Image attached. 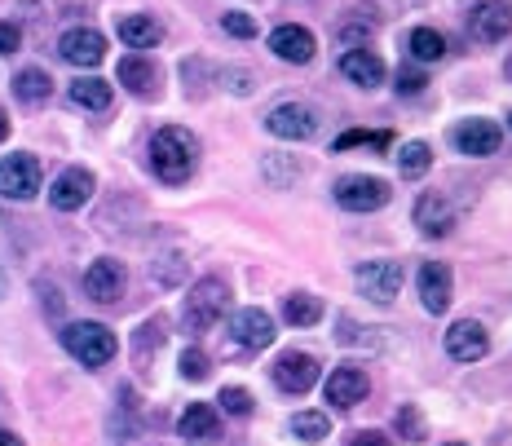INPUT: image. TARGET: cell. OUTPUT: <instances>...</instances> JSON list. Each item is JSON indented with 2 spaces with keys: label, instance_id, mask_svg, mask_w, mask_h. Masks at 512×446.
Here are the masks:
<instances>
[{
  "label": "cell",
  "instance_id": "obj_42",
  "mask_svg": "<svg viewBox=\"0 0 512 446\" xmlns=\"http://www.w3.org/2000/svg\"><path fill=\"white\" fill-rule=\"evenodd\" d=\"M9 292V279H5V270H0V296H5Z\"/></svg>",
  "mask_w": 512,
  "mask_h": 446
},
{
  "label": "cell",
  "instance_id": "obj_12",
  "mask_svg": "<svg viewBox=\"0 0 512 446\" xmlns=\"http://www.w3.org/2000/svg\"><path fill=\"white\" fill-rule=\"evenodd\" d=\"M124 283H128L124 265L111 261V257L93 261L89 270H84V292H89V301H98V305H115V301H120V296H124Z\"/></svg>",
  "mask_w": 512,
  "mask_h": 446
},
{
  "label": "cell",
  "instance_id": "obj_7",
  "mask_svg": "<svg viewBox=\"0 0 512 446\" xmlns=\"http://www.w3.org/2000/svg\"><path fill=\"white\" fill-rule=\"evenodd\" d=\"M265 129L283 142H309L318 133V111L309 102H283L265 115Z\"/></svg>",
  "mask_w": 512,
  "mask_h": 446
},
{
  "label": "cell",
  "instance_id": "obj_30",
  "mask_svg": "<svg viewBox=\"0 0 512 446\" xmlns=\"http://www.w3.org/2000/svg\"><path fill=\"white\" fill-rule=\"evenodd\" d=\"M389 142H393L389 133H362V129H354V133H340L336 137V151H349V146H376V151H389Z\"/></svg>",
  "mask_w": 512,
  "mask_h": 446
},
{
  "label": "cell",
  "instance_id": "obj_35",
  "mask_svg": "<svg viewBox=\"0 0 512 446\" xmlns=\"http://www.w3.org/2000/svg\"><path fill=\"white\" fill-rule=\"evenodd\" d=\"M424 84H429V76H424L420 67H407V71H398V93H424Z\"/></svg>",
  "mask_w": 512,
  "mask_h": 446
},
{
  "label": "cell",
  "instance_id": "obj_29",
  "mask_svg": "<svg viewBox=\"0 0 512 446\" xmlns=\"http://www.w3.org/2000/svg\"><path fill=\"white\" fill-rule=\"evenodd\" d=\"M292 433L301 442H323L327 433H332V420H327L323 411H296V416H292Z\"/></svg>",
  "mask_w": 512,
  "mask_h": 446
},
{
  "label": "cell",
  "instance_id": "obj_39",
  "mask_svg": "<svg viewBox=\"0 0 512 446\" xmlns=\"http://www.w3.org/2000/svg\"><path fill=\"white\" fill-rule=\"evenodd\" d=\"M349 446H389V438H384L380 429H367V433H354V442Z\"/></svg>",
  "mask_w": 512,
  "mask_h": 446
},
{
  "label": "cell",
  "instance_id": "obj_1",
  "mask_svg": "<svg viewBox=\"0 0 512 446\" xmlns=\"http://www.w3.org/2000/svg\"><path fill=\"white\" fill-rule=\"evenodd\" d=\"M195 164H199V142H195V133L190 129L168 124V129H159L151 137V168H155L159 182H168V186L190 182Z\"/></svg>",
  "mask_w": 512,
  "mask_h": 446
},
{
  "label": "cell",
  "instance_id": "obj_8",
  "mask_svg": "<svg viewBox=\"0 0 512 446\" xmlns=\"http://www.w3.org/2000/svg\"><path fill=\"white\" fill-rule=\"evenodd\" d=\"M451 142L460 155H473V159H486L504 146V129L495 120H460L451 129Z\"/></svg>",
  "mask_w": 512,
  "mask_h": 446
},
{
  "label": "cell",
  "instance_id": "obj_31",
  "mask_svg": "<svg viewBox=\"0 0 512 446\" xmlns=\"http://www.w3.org/2000/svg\"><path fill=\"white\" fill-rule=\"evenodd\" d=\"M217 402H221V411H230V416H248L252 411V394L248 389H239V385H226Z\"/></svg>",
  "mask_w": 512,
  "mask_h": 446
},
{
  "label": "cell",
  "instance_id": "obj_41",
  "mask_svg": "<svg viewBox=\"0 0 512 446\" xmlns=\"http://www.w3.org/2000/svg\"><path fill=\"white\" fill-rule=\"evenodd\" d=\"M0 446H23V442H18L14 433H0Z\"/></svg>",
  "mask_w": 512,
  "mask_h": 446
},
{
  "label": "cell",
  "instance_id": "obj_44",
  "mask_svg": "<svg viewBox=\"0 0 512 446\" xmlns=\"http://www.w3.org/2000/svg\"><path fill=\"white\" fill-rule=\"evenodd\" d=\"M508 80H512V58H508Z\"/></svg>",
  "mask_w": 512,
  "mask_h": 446
},
{
  "label": "cell",
  "instance_id": "obj_19",
  "mask_svg": "<svg viewBox=\"0 0 512 446\" xmlns=\"http://www.w3.org/2000/svg\"><path fill=\"white\" fill-rule=\"evenodd\" d=\"M270 49L279 53L283 62H296V67H305V62L314 58L318 40H314V31H309V27L287 23V27H279V31H270Z\"/></svg>",
  "mask_w": 512,
  "mask_h": 446
},
{
  "label": "cell",
  "instance_id": "obj_10",
  "mask_svg": "<svg viewBox=\"0 0 512 446\" xmlns=\"http://www.w3.org/2000/svg\"><path fill=\"white\" fill-rule=\"evenodd\" d=\"M446 354H451L455 363H482V358L490 354L486 327L477 323V318H460V323H451V332H446Z\"/></svg>",
  "mask_w": 512,
  "mask_h": 446
},
{
  "label": "cell",
  "instance_id": "obj_11",
  "mask_svg": "<svg viewBox=\"0 0 512 446\" xmlns=\"http://www.w3.org/2000/svg\"><path fill=\"white\" fill-rule=\"evenodd\" d=\"M274 385H279L283 394H309V389L318 385V358L287 349L279 363H274Z\"/></svg>",
  "mask_w": 512,
  "mask_h": 446
},
{
  "label": "cell",
  "instance_id": "obj_2",
  "mask_svg": "<svg viewBox=\"0 0 512 446\" xmlns=\"http://www.w3.org/2000/svg\"><path fill=\"white\" fill-rule=\"evenodd\" d=\"M230 310V288L221 279H199L195 288L186 296V310H181V323H186L190 336L199 332H212V323H217L221 314Z\"/></svg>",
  "mask_w": 512,
  "mask_h": 446
},
{
  "label": "cell",
  "instance_id": "obj_26",
  "mask_svg": "<svg viewBox=\"0 0 512 446\" xmlns=\"http://www.w3.org/2000/svg\"><path fill=\"white\" fill-rule=\"evenodd\" d=\"M407 49H411L415 62H442L446 58V36L442 31H433V27H415Z\"/></svg>",
  "mask_w": 512,
  "mask_h": 446
},
{
  "label": "cell",
  "instance_id": "obj_4",
  "mask_svg": "<svg viewBox=\"0 0 512 446\" xmlns=\"http://www.w3.org/2000/svg\"><path fill=\"white\" fill-rule=\"evenodd\" d=\"M40 182H45V173H40L36 155H5L0 159V199L27 204V199H36Z\"/></svg>",
  "mask_w": 512,
  "mask_h": 446
},
{
  "label": "cell",
  "instance_id": "obj_6",
  "mask_svg": "<svg viewBox=\"0 0 512 446\" xmlns=\"http://www.w3.org/2000/svg\"><path fill=\"white\" fill-rule=\"evenodd\" d=\"M402 279H407L402 261H362L354 270L358 292L367 296V301H376V305H389L393 296L402 292Z\"/></svg>",
  "mask_w": 512,
  "mask_h": 446
},
{
  "label": "cell",
  "instance_id": "obj_16",
  "mask_svg": "<svg viewBox=\"0 0 512 446\" xmlns=\"http://www.w3.org/2000/svg\"><path fill=\"white\" fill-rule=\"evenodd\" d=\"M367 389H371V380H367V371L362 367H336L332 376H327V402L340 411H349V407H358L362 398H367Z\"/></svg>",
  "mask_w": 512,
  "mask_h": 446
},
{
  "label": "cell",
  "instance_id": "obj_14",
  "mask_svg": "<svg viewBox=\"0 0 512 446\" xmlns=\"http://www.w3.org/2000/svg\"><path fill=\"white\" fill-rule=\"evenodd\" d=\"M451 292H455V279H451V265L446 261H424L420 265V301L429 314H446L451 310Z\"/></svg>",
  "mask_w": 512,
  "mask_h": 446
},
{
  "label": "cell",
  "instance_id": "obj_25",
  "mask_svg": "<svg viewBox=\"0 0 512 446\" xmlns=\"http://www.w3.org/2000/svg\"><path fill=\"white\" fill-rule=\"evenodd\" d=\"M283 318L292 327H318L323 323V301L309 296V292H296V296H287L283 301Z\"/></svg>",
  "mask_w": 512,
  "mask_h": 446
},
{
  "label": "cell",
  "instance_id": "obj_5",
  "mask_svg": "<svg viewBox=\"0 0 512 446\" xmlns=\"http://www.w3.org/2000/svg\"><path fill=\"white\" fill-rule=\"evenodd\" d=\"M393 199V190L384 177H367V173H349L336 182V204L345 212H376Z\"/></svg>",
  "mask_w": 512,
  "mask_h": 446
},
{
  "label": "cell",
  "instance_id": "obj_3",
  "mask_svg": "<svg viewBox=\"0 0 512 446\" xmlns=\"http://www.w3.org/2000/svg\"><path fill=\"white\" fill-rule=\"evenodd\" d=\"M62 345H67V354L84 367H106L115 358V349H120L115 332L102 323H71L67 332H62Z\"/></svg>",
  "mask_w": 512,
  "mask_h": 446
},
{
  "label": "cell",
  "instance_id": "obj_45",
  "mask_svg": "<svg viewBox=\"0 0 512 446\" xmlns=\"http://www.w3.org/2000/svg\"><path fill=\"white\" fill-rule=\"evenodd\" d=\"M508 129H512V111H508Z\"/></svg>",
  "mask_w": 512,
  "mask_h": 446
},
{
  "label": "cell",
  "instance_id": "obj_36",
  "mask_svg": "<svg viewBox=\"0 0 512 446\" xmlns=\"http://www.w3.org/2000/svg\"><path fill=\"white\" fill-rule=\"evenodd\" d=\"M159 283H164V288H173V283H181V279H186V261H181V257H164V265H159Z\"/></svg>",
  "mask_w": 512,
  "mask_h": 446
},
{
  "label": "cell",
  "instance_id": "obj_13",
  "mask_svg": "<svg viewBox=\"0 0 512 446\" xmlns=\"http://www.w3.org/2000/svg\"><path fill=\"white\" fill-rule=\"evenodd\" d=\"M93 190H98V182H93L89 168H67V173H58V182L49 186V204L58 212H76L93 199Z\"/></svg>",
  "mask_w": 512,
  "mask_h": 446
},
{
  "label": "cell",
  "instance_id": "obj_38",
  "mask_svg": "<svg viewBox=\"0 0 512 446\" xmlns=\"http://www.w3.org/2000/svg\"><path fill=\"white\" fill-rule=\"evenodd\" d=\"M226 80H230V93H239V98H248V93H252V76H248V71H226Z\"/></svg>",
  "mask_w": 512,
  "mask_h": 446
},
{
  "label": "cell",
  "instance_id": "obj_34",
  "mask_svg": "<svg viewBox=\"0 0 512 446\" xmlns=\"http://www.w3.org/2000/svg\"><path fill=\"white\" fill-rule=\"evenodd\" d=\"M398 433H402L407 442H420V438H424V420H420V411H415V407H402V411H398Z\"/></svg>",
  "mask_w": 512,
  "mask_h": 446
},
{
  "label": "cell",
  "instance_id": "obj_32",
  "mask_svg": "<svg viewBox=\"0 0 512 446\" xmlns=\"http://www.w3.org/2000/svg\"><path fill=\"white\" fill-rule=\"evenodd\" d=\"M181 376L186 380H208V354L204 349H186V354H181Z\"/></svg>",
  "mask_w": 512,
  "mask_h": 446
},
{
  "label": "cell",
  "instance_id": "obj_9",
  "mask_svg": "<svg viewBox=\"0 0 512 446\" xmlns=\"http://www.w3.org/2000/svg\"><path fill=\"white\" fill-rule=\"evenodd\" d=\"M468 31H473L482 45H499V40L512 36V5L508 0H477L473 18H468Z\"/></svg>",
  "mask_w": 512,
  "mask_h": 446
},
{
  "label": "cell",
  "instance_id": "obj_21",
  "mask_svg": "<svg viewBox=\"0 0 512 446\" xmlns=\"http://www.w3.org/2000/svg\"><path fill=\"white\" fill-rule=\"evenodd\" d=\"M340 76L354 80L358 89H376L384 80V62H380V53H371V49H345L340 53Z\"/></svg>",
  "mask_w": 512,
  "mask_h": 446
},
{
  "label": "cell",
  "instance_id": "obj_17",
  "mask_svg": "<svg viewBox=\"0 0 512 446\" xmlns=\"http://www.w3.org/2000/svg\"><path fill=\"white\" fill-rule=\"evenodd\" d=\"M415 226H420L424 235H451V226H455L451 199H446L442 190H424V195L415 199Z\"/></svg>",
  "mask_w": 512,
  "mask_h": 446
},
{
  "label": "cell",
  "instance_id": "obj_33",
  "mask_svg": "<svg viewBox=\"0 0 512 446\" xmlns=\"http://www.w3.org/2000/svg\"><path fill=\"white\" fill-rule=\"evenodd\" d=\"M221 27H226L230 36H239V40H252L256 36V18L252 14H239V9H230V14L221 18Z\"/></svg>",
  "mask_w": 512,
  "mask_h": 446
},
{
  "label": "cell",
  "instance_id": "obj_22",
  "mask_svg": "<svg viewBox=\"0 0 512 446\" xmlns=\"http://www.w3.org/2000/svg\"><path fill=\"white\" fill-rule=\"evenodd\" d=\"M120 84H124V89H133L137 98H151L155 84H159L155 62L142 58V53H128V58H120Z\"/></svg>",
  "mask_w": 512,
  "mask_h": 446
},
{
  "label": "cell",
  "instance_id": "obj_27",
  "mask_svg": "<svg viewBox=\"0 0 512 446\" xmlns=\"http://www.w3.org/2000/svg\"><path fill=\"white\" fill-rule=\"evenodd\" d=\"M14 93L23 102H45L49 93H53V80H49V71H40V67H23L14 76Z\"/></svg>",
  "mask_w": 512,
  "mask_h": 446
},
{
  "label": "cell",
  "instance_id": "obj_28",
  "mask_svg": "<svg viewBox=\"0 0 512 446\" xmlns=\"http://www.w3.org/2000/svg\"><path fill=\"white\" fill-rule=\"evenodd\" d=\"M433 168V146L429 142H407L398 151V173L402 177H424Z\"/></svg>",
  "mask_w": 512,
  "mask_h": 446
},
{
  "label": "cell",
  "instance_id": "obj_23",
  "mask_svg": "<svg viewBox=\"0 0 512 446\" xmlns=\"http://www.w3.org/2000/svg\"><path fill=\"white\" fill-rule=\"evenodd\" d=\"M120 40L128 49H155L159 40H164V27L146 14H128V18H120Z\"/></svg>",
  "mask_w": 512,
  "mask_h": 446
},
{
  "label": "cell",
  "instance_id": "obj_15",
  "mask_svg": "<svg viewBox=\"0 0 512 446\" xmlns=\"http://www.w3.org/2000/svg\"><path fill=\"white\" fill-rule=\"evenodd\" d=\"M58 53L71 67H98L106 58V40H102V31H93V27H71L67 36L58 40Z\"/></svg>",
  "mask_w": 512,
  "mask_h": 446
},
{
  "label": "cell",
  "instance_id": "obj_40",
  "mask_svg": "<svg viewBox=\"0 0 512 446\" xmlns=\"http://www.w3.org/2000/svg\"><path fill=\"white\" fill-rule=\"evenodd\" d=\"M5 137H9V115L0 111V142H5Z\"/></svg>",
  "mask_w": 512,
  "mask_h": 446
},
{
  "label": "cell",
  "instance_id": "obj_20",
  "mask_svg": "<svg viewBox=\"0 0 512 446\" xmlns=\"http://www.w3.org/2000/svg\"><path fill=\"white\" fill-rule=\"evenodd\" d=\"M177 433H181V438H186L190 446H208V442H217V433H221L217 411H212L208 402H190V407L181 411V420H177Z\"/></svg>",
  "mask_w": 512,
  "mask_h": 446
},
{
  "label": "cell",
  "instance_id": "obj_43",
  "mask_svg": "<svg viewBox=\"0 0 512 446\" xmlns=\"http://www.w3.org/2000/svg\"><path fill=\"white\" fill-rule=\"evenodd\" d=\"M442 446H468V442H442Z\"/></svg>",
  "mask_w": 512,
  "mask_h": 446
},
{
  "label": "cell",
  "instance_id": "obj_24",
  "mask_svg": "<svg viewBox=\"0 0 512 446\" xmlns=\"http://www.w3.org/2000/svg\"><path fill=\"white\" fill-rule=\"evenodd\" d=\"M111 98H115V89L106 80H98V76H84V80L71 84V102L84 106V111H106Z\"/></svg>",
  "mask_w": 512,
  "mask_h": 446
},
{
  "label": "cell",
  "instance_id": "obj_37",
  "mask_svg": "<svg viewBox=\"0 0 512 446\" xmlns=\"http://www.w3.org/2000/svg\"><path fill=\"white\" fill-rule=\"evenodd\" d=\"M18 45H23V31L14 23H0V53H18Z\"/></svg>",
  "mask_w": 512,
  "mask_h": 446
},
{
  "label": "cell",
  "instance_id": "obj_18",
  "mask_svg": "<svg viewBox=\"0 0 512 446\" xmlns=\"http://www.w3.org/2000/svg\"><path fill=\"white\" fill-rule=\"evenodd\" d=\"M230 332H234V341H239L243 349H270L274 345V318L265 310H256V305H248V310L234 314Z\"/></svg>",
  "mask_w": 512,
  "mask_h": 446
}]
</instances>
